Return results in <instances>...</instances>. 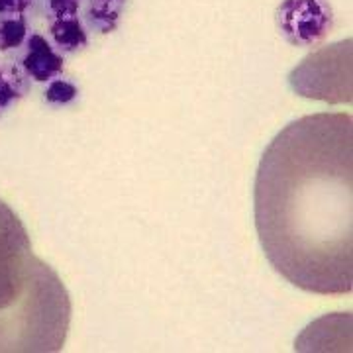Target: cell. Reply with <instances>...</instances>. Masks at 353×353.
Segmentation results:
<instances>
[{
  "label": "cell",
  "instance_id": "1",
  "mask_svg": "<svg viewBox=\"0 0 353 353\" xmlns=\"http://www.w3.org/2000/svg\"><path fill=\"white\" fill-rule=\"evenodd\" d=\"M255 226L269 263L314 294L353 289V118L294 120L265 150Z\"/></svg>",
  "mask_w": 353,
  "mask_h": 353
},
{
  "label": "cell",
  "instance_id": "2",
  "mask_svg": "<svg viewBox=\"0 0 353 353\" xmlns=\"http://www.w3.org/2000/svg\"><path fill=\"white\" fill-rule=\"evenodd\" d=\"M71 320L63 283L50 265L36 259L26 292L0 310V352H59Z\"/></svg>",
  "mask_w": 353,
  "mask_h": 353
},
{
  "label": "cell",
  "instance_id": "3",
  "mask_svg": "<svg viewBox=\"0 0 353 353\" xmlns=\"http://www.w3.org/2000/svg\"><path fill=\"white\" fill-rule=\"evenodd\" d=\"M294 92L330 104L352 102V39L308 55L289 75Z\"/></svg>",
  "mask_w": 353,
  "mask_h": 353
},
{
  "label": "cell",
  "instance_id": "4",
  "mask_svg": "<svg viewBox=\"0 0 353 353\" xmlns=\"http://www.w3.org/2000/svg\"><path fill=\"white\" fill-rule=\"evenodd\" d=\"M36 259L22 220L0 201V310L12 306L24 294Z\"/></svg>",
  "mask_w": 353,
  "mask_h": 353
},
{
  "label": "cell",
  "instance_id": "5",
  "mask_svg": "<svg viewBox=\"0 0 353 353\" xmlns=\"http://www.w3.org/2000/svg\"><path fill=\"white\" fill-rule=\"evenodd\" d=\"M281 34L294 46H314L332 28L328 0H285L279 6Z\"/></svg>",
  "mask_w": 353,
  "mask_h": 353
},
{
  "label": "cell",
  "instance_id": "6",
  "mask_svg": "<svg viewBox=\"0 0 353 353\" xmlns=\"http://www.w3.org/2000/svg\"><path fill=\"white\" fill-rule=\"evenodd\" d=\"M26 75L39 83L50 81L63 69V57L48 43V39L39 34H32L28 39V53L22 59Z\"/></svg>",
  "mask_w": 353,
  "mask_h": 353
},
{
  "label": "cell",
  "instance_id": "7",
  "mask_svg": "<svg viewBox=\"0 0 353 353\" xmlns=\"http://www.w3.org/2000/svg\"><path fill=\"white\" fill-rule=\"evenodd\" d=\"M51 38L59 50L75 51L87 46V32L79 20H59L51 26Z\"/></svg>",
  "mask_w": 353,
  "mask_h": 353
},
{
  "label": "cell",
  "instance_id": "8",
  "mask_svg": "<svg viewBox=\"0 0 353 353\" xmlns=\"http://www.w3.org/2000/svg\"><path fill=\"white\" fill-rule=\"evenodd\" d=\"M77 97V88L67 81H53L46 92V99L53 104H65Z\"/></svg>",
  "mask_w": 353,
  "mask_h": 353
}]
</instances>
